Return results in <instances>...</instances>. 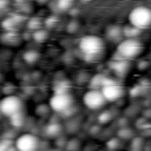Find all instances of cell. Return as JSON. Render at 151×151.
Instances as JSON below:
<instances>
[{"mask_svg": "<svg viewBox=\"0 0 151 151\" xmlns=\"http://www.w3.org/2000/svg\"><path fill=\"white\" fill-rule=\"evenodd\" d=\"M79 50L86 59L96 60L104 51V41L98 35H85L79 41Z\"/></svg>", "mask_w": 151, "mask_h": 151, "instance_id": "6da1fadb", "label": "cell"}, {"mask_svg": "<svg viewBox=\"0 0 151 151\" xmlns=\"http://www.w3.org/2000/svg\"><path fill=\"white\" fill-rule=\"evenodd\" d=\"M143 51V44L138 39H123L118 42L116 51V59L130 60L138 57Z\"/></svg>", "mask_w": 151, "mask_h": 151, "instance_id": "7a4b0ae2", "label": "cell"}, {"mask_svg": "<svg viewBox=\"0 0 151 151\" xmlns=\"http://www.w3.org/2000/svg\"><path fill=\"white\" fill-rule=\"evenodd\" d=\"M130 25L143 29L151 25V9L146 6H137L129 14Z\"/></svg>", "mask_w": 151, "mask_h": 151, "instance_id": "3957f363", "label": "cell"}, {"mask_svg": "<svg viewBox=\"0 0 151 151\" xmlns=\"http://www.w3.org/2000/svg\"><path fill=\"white\" fill-rule=\"evenodd\" d=\"M50 106L54 112L66 113L73 107V98L68 92H55L50 99Z\"/></svg>", "mask_w": 151, "mask_h": 151, "instance_id": "277c9868", "label": "cell"}, {"mask_svg": "<svg viewBox=\"0 0 151 151\" xmlns=\"http://www.w3.org/2000/svg\"><path fill=\"white\" fill-rule=\"evenodd\" d=\"M100 91L106 101H117L118 99H120L124 96L123 86L120 84H118L117 81H114L113 79L107 78V77H106Z\"/></svg>", "mask_w": 151, "mask_h": 151, "instance_id": "5b68a950", "label": "cell"}, {"mask_svg": "<svg viewBox=\"0 0 151 151\" xmlns=\"http://www.w3.org/2000/svg\"><path fill=\"white\" fill-rule=\"evenodd\" d=\"M22 100L17 96H7L0 101V113L7 117H12L22 110Z\"/></svg>", "mask_w": 151, "mask_h": 151, "instance_id": "8992f818", "label": "cell"}, {"mask_svg": "<svg viewBox=\"0 0 151 151\" xmlns=\"http://www.w3.org/2000/svg\"><path fill=\"white\" fill-rule=\"evenodd\" d=\"M39 143V138L33 133H24L15 139L14 146L17 151H37Z\"/></svg>", "mask_w": 151, "mask_h": 151, "instance_id": "52a82bcc", "label": "cell"}, {"mask_svg": "<svg viewBox=\"0 0 151 151\" xmlns=\"http://www.w3.org/2000/svg\"><path fill=\"white\" fill-rule=\"evenodd\" d=\"M83 103L90 110H99L105 105L106 100H105V98H104V96H103L100 90L91 88L90 91H87L84 94Z\"/></svg>", "mask_w": 151, "mask_h": 151, "instance_id": "ba28073f", "label": "cell"}, {"mask_svg": "<svg viewBox=\"0 0 151 151\" xmlns=\"http://www.w3.org/2000/svg\"><path fill=\"white\" fill-rule=\"evenodd\" d=\"M110 68L116 76L124 77L130 68V63L129 60H124V59H114L113 63L110 64Z\"/></svg>", "mask_w": 151, "mask_h": 151, "instance_id": "9c48e42d", "label": "cell"}, {"mask_svg": "<svg viewBox=\"0 0 151 151\" xmlns=\"http://www.w3.org/2000/svg\"><path fill=\"white\" fill-rule=\"evenodd\" d=\"M106 38L111 41H114V42H120L124 38L123 35V27L118 26V25H110L107 28H106Z\"/></svg>", "mask_w": 151, "mask_h": 151, "instance_id": "30bf717a", "label": "cell"}, {"mask_svg": "<svg viewBox=\"0 0 151 151\" xmlns=\"http://www.w3.org/2000/svg\"><path fill=\"white\" fill-rule=\"evenodd\" d=\"M140 33V29L139 28H136L133 26H125L123 27V35L127 39H137V37L139 35Z\"/></svg>", "mask_w": 151, "mask_h": 151, "instance_id": "8fae6325", "label": "cell"}, {"mask_svg": "<svg viewBox=\"0 0 151 151\" xmlns=\"http://www.w3.org/2000/svg\"><path fill=\"white\" fill-rule=\"evenodd\" d=\"M105 79H106L105 76H103V74H96V76L91 79V83H90L91 88H93V90H99V88H101V86H103Z\"/></svg>", "mask_w": 151, "mask_h": 151, "instance_id": "7c38bea8", "label": "cell"}, {"mask_svg": "<svg viewBox=\"0 0 151 151\" xmlns=\"http://www.w3.org/2000/svg\"><path fill=\"white\" fill-rule=\"evenodd\" d=\"M45 131H46V134H47V136H50V137H55V136L59 134V132L61 131V126H60L59 124H57V123H52V124H50V125L46 126Z\"/></svg>", "mask_w": 151, "mask_h": 151, "instance_id": "4fadbf2b", "label": "cell"}, {"mask_svg": "<svg viewBox=\"0 0 151 151\" xmlns=\"http://www.w3.org/2000/svg\"><path fill=\"white\" fill-rule=\"evenodd\" d=\"M39 59V53L35 51H27L24 53V60L28 64H34Z\"/></svg>", "mask_w": 151, "mask_h": 151, "instance_id": "5bb4252c", "label": "cell"}, {"mask_svg": "<svg viewBox=\"0 0 151 151\" xmlns=\"http://www.w3.org/2000/svg\"><path fill=\"white\" fill-rule=\"evenodd\" d=\"M47 37H48V33L45 29H42V28H39V29L33 32V38L38 42H44L47 39Z\"/></svg>", "mask_w": 151, "mask_h": 151, "instance_id": "9a60e30c", "label": "cell"}, {"mask_svg": "<svg viewBox=\"0 0 151 151\" xmlns=\"http://www.w3.org/2000/svg\"><path fill=\"white\" fill-rule=\"evenodd\" d=\"M74 0H58L57 1V6L60 11H67L73 6Z\"/></svg>", "mask_w": 151, "mask_h": 151, "instance_id": "2e32d148", "label": "cell"}, {"mask_svg": "<svg viewBox=\"0 0 151 151\" xmlns=\"http://www.w3.org/2000/svg\"><path fill=\"white\" fill-rule=\"evenodd\" d=\"M120 145H122V142H120L119 138H111V139L107 142V144H106L107 149L111 150V151H114V150L119 149Z\"/></svg>", "mask_w": 151, "mask_h": 151, "instance_id": "e0dca14e", "label": "cell"}, {"mask_svg": "<svg viewBox=\"0 0 151 151\" xmlns=\"http://www.w3.org/2000/svg\"><path fill=\"white\" fill-rule=\"evenodd\" d=\"M41 24H42V22L39 20V18H32V19H29V20H28L27 26H28V28H29V29L37 31V29L41 28Z\"/></svg>", "mask_w": 151, "mask_h": 151, "instance_id": "ac0fdd59", "label": "cell"}, {"mask_svg": "<svg viewBox=\"0 0 151 151\" xmlns=\"http://www.w3.org/2000/svg\"><path fill=\"white\" fill-rule=\"evenodd\" d=\"M15 25H17V20L14 18H8V19L2 21V27L7 31H12Z\"/></svg>", "mask_w": 151, "mask_h": 151, "instance_id": "d6986e66", "label": "cell"}, {"mask_svg": "<svg viewBox=\"0 0 151 151\" xmlns=\"http://www.w3.org/2000/svg\"><path fill=\"white\" fill-rule=\"evenodd\" d=\"M11 120H12V124H13L14 126H21L22 123H24V116H22L21 112H19V113L12 116V117H11Z\"/></svg>", "mask_w": 151, "mask_h": 151, "instance_id": "ffe728a7", "label": "cell"}, {"mask_svg": "<svg viewBox=\"0 0 151 151\" xmlns=\"http://www.w3.org/2000/svg\"><path fill=\"white\" fill-rule=\"evenodd\" d=\"M11 142H12V140H8V139L1 140V142H0V151H8V149H9L11 146H13Z\"/></svg>", "mask_w": 151, "mask_h": 151, "instance_id": "44dd1931", "label": "cell"}, {"mask_svg": "<svg viewBox=\"0 0 151 151\" xmlns=\"http://www.w3.org/2000/svg\"><path fill=\"white\" fill-rule=\"evenodd\" d=\"M110 119H111V114H110V112H109V111H105V112L100 113V116L98 117L99 123H107Z\"/></svg>", "mask_w": 151, "mask_h": 151, "instance_id": "7402d4cb", "label": "cell"}, {"mask_svg": "<svg viewBox=\"0 0 151 151\" xmlns=\"http://www.w3.org/2000/svg\"><path fill=\"white\" fill-rule=\"evenodd\" d=\"M118 134H119L123 139H127V138H130V137L132 136V132H131V130H129V129H122V130L118 132Z\"/></svg>", "mask_w": 151, "mask_h": 151, "instance_id": "603a6c76", "label": "cell"}, {"mask_svg": "<svg viewBox=\"0 0 151 151\" xmlns=\"http://www.w3.org/2000/svg\"><path fill=\"white\" fill-rule=\"evenodd\" d=\"M142 145H143V140H142L140 138H136V139L132 142V144H131L133 151H138V150H140Z\"/></svg>", "mask_w": 151, "mask_h": 151, "instance_id": "cb8c5ba5", "label": "cell"}, {"mask_svg": "<svg viewBox=\"0 0 151 151\" xmlns=\"http://www.w3.org/2000/svg\"><path fill=\"white\" fill-rule=\"evenodd\" d=\"M8 1L7 0H0V8H4L5 6H7Z\"/></svg>", "mask_w": 151, "mask_h": 151, "instance_id": "d4e9b609", "label": "cell"}, {"mask_svg": "<svg viewBox=\"0 0 151 151\" xmlns=\"http://www.w3.org/2000/svg\"><path fill=\"white\" fill-rule=\"evenodd\" d=\"M37 1H38L39 4H45V2H47L48 0H37Z\"/></svg>", "mask_w": 151, "mask_h": 151, "instance_id": "484cf974", "label": "cell"}]
</instances>
